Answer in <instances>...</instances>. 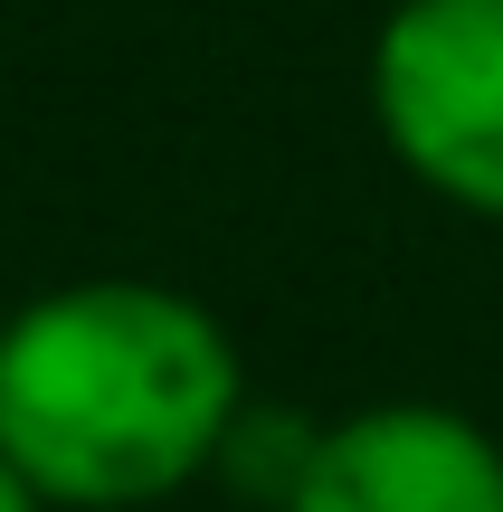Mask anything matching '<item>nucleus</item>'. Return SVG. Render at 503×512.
Segmentation results:
<instances>
[{"mask_svg": "<svg viewBox=\"0 0 503 512\" xmlns=\"http://www.w3.org/2000/svg\"><path fill=\"white\" fill-rule=\"evenodd\" d=\"M247 351L171 275H67L0 313V456L57 512H162L219 484Z\"/></svg>", "mask_w": 503, "mask_h": 512, "instance_id": "nucleus-1", "label": "nucleus"}, {"mask_svg": "<svg viewBox=\"0 0 503 512\" xmlns=\"http://www.w3.org/2000/svg\"><path fill=\"white\" fill-rule=\"evenodd\" d=\"M361 105L399 181L503 228V0H390L361 48Z\"/></svg>", "mask_w": 503, "mask_h": 512, "instance_id": "nucleus-2", "label": "nucleus"}, {"mask_svg": "<svg viewBox=\"0 0 503 512\" xmlns=\"http://www.w3.org/2000/svg\"><path fill=\"white\" fill-rule=\"evenodd\" d=\"M276 512H503V437L456 399L333 408Z\"/></svg>", "mask_w": 503, "mask_h": 512, "instance_id": "nucleus-3", "label": "nucleus"}, {"mask_svg": "<svg viewBox=\"0 0 503 512\" xmlns=\"http://www.w3.org/2000/svg\"><path fill=\"white\" fill-rule=\"evenodd\" d=\"M0 512H57V503H48V494H38V484H29V475H19V465H10V456H0Z\"/></svg>", "mask_w": 503, "mask_h": 512, "instance_id": "nucleus-4", "label": "nucleus"}, {"mask_svg": "<svg viewBox=\"0 0 503 512\" xmlns=\"http://www.w3.org/2000/svg\"><path fill=\"white\" fill-rule=\"evenodd\" d=\"M0 313H10V304H0Z\"/></svg>", "mask_w": 503, "mask_h": 512, "instance_id": "nucleus-5", "label": "nucleus"}]
</instances>
